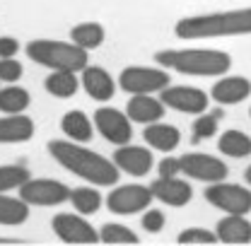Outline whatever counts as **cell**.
Instances as JSON below:
<instances>
[{
	"label": "cell",
	"instance_id": "obj_38",
	"mask_svg": "<svg viewBox=\"0 0 251 246\" xmlns=\"http://www.w3.org/2000/svg\"><path fill=\"white\" fill-rule=\"evenodd\" d=\"M249 114H251V106H249Z\"/></svg>",
	"mask_w": 251,
	"mask_h": 246
},
{
	"label": "cell",
	"instance_id": "obj_26",
	"mask_svg": "<svg viewBox=\"0 0 251 246\" xmlns=\"http://www.w3.org/2000/svg\"><path fill=\"white\" fill-rule=\"evenodd\" d=\"M31 104V97L17 82H10L7 87H0V111L2 114H22Z\"/></svg>",
	"mask_w": 251,
	"mask_h": 246
},
{
	"label": "cell",
	"instance_id": "obj_27",
	"mask_svg": "<svg viewBox=\"0 0 251 246\" xmlns=\"http://www.w3.org/2000/svg\"><path fill=\"white\" fill-rule=\"evenodd\" d=\"M70 203H73V208H75L80 215L90 217L101 208L104 198H101V193H99L97 188H92V186H80V188H70Z\"/></svg>",
	"mask_w": 251,
	"mask_h": 246
},
{
	"label": "cell",
	"instance_id": "obj_6",
	"mask_svg": "<svg viewBox=\"0 0 251 246\" xmlns=\"http://www.w3.org/2000/svg\"><path fill=\"white\" fill-rule=\"evenodd\" d=\"M169 85L167 68H150V65H128L119 75V87L128 94H152L162 92Z\"/></svg>",
	"mask_w": 251,
	"mask_h": 246
},
{
	"label": "cell",
	"instance_id": "obj_33",
	"mask_svg": "<svg viewBox=\"0 0 251 246\" xmlns=\"http://www.w3.org/2000/svg\"><path fill=\"white\" fill-rule=\"evenodd\" d=\"M164 222H167V217H164L162 210H157V208H148V210H143V220H140V224H143V229H145V232H150V234L162 232V229H164Z\"/></svg>",
	"mask_w": 251,
	"mask_h": 246
},
{
	"label": "cell",
	"instance_id": "obj_23",
	"mask_svg": "<svg viewBox=\"0 0 251 246\" xmlns=\"http://www.w3.org/2000/svg\"><path fill=\"white\" fill-rule=\"evenodd\" d=\"M218 150L225 157H232V159H244L251 154V138L247 133L232 128V130H225L218 138Z\"/></svg>",
	"mask_w": 251,
	"mask_h": 246
},
{
	"label": "cell",
	"instance_id": "obj_7",
	"mask_svg": "<svg viewBox=\"0 0 251 246\" xmlns=\"http://www.w3.org/2000/svg\"><path fill=\"white\" fill-rule=\"evenodd\" d=\"M20 198L36 208H53L70 200V188L58 179H29L17 188Z\"/></svg>",
	"mask_w": 251,
	"mask_h": 246
},
{
	"label": "cell",
	"instance_id": "obj_30",
	"mask_svg": "<svg viewBox=\"0 0 251 246\" xmlns=\"http://www.w3.org/2000/svg\"><path fill=\"white\" fill-rule=\"evenodd\" d=\"M222 119V111L215 109L213 114H208V111H203V114H198L196 116V121H193V143H201V140H208V138H213L215 133H218V121Z\"/></svg>",
	"mask_w": 251,
	"mask_h": 246
},
{
	"label": "cell",
	"instance_id": "obj_5",
	"mask_svg": "<svg viewBox=\"0 0 251 246\" xmlns=\"http://www.w3.org/2000/svg\"><path fill=\"white\" fill-rule=\"evenodd\" d=\"M205 200L227 215H249L251 213V188H244L239 184H227L225 179L208 184Z\"/></svg>",
	"mask_w": 251,
	"mask_h": 246
},
{
	"label": "cell",
	"instance_id": "obj_22",
	"mask_svg": "<svg viewBox=\"0 0 251 246\" xmlns=\"http://www.w3.org/2000/svg\"><path fill=\"white\" fill-rule=\"evenodd\" d=\"M44 87H46V92L51 97H56V99H70L73 94L77 92L80 80H77L75 70H53L44 80Z\"/></svg>",
	"mask_w": 251,
	"mask_h": 246
},
{
	"label": "cell",
	"instance_id": "obj_2",
	"mask_svg": "<svg viewBox=\"0 0 251 246\" xmlns=\"http://www.w3.org/2000/svg\"><path fill=\"white\" fill-rule=\"evenodd\" d=\"M174 34L186 41L198 39H220V36H249L251 7H237L225 12H208L184 17L174 25Z\"/></svg>",
	"mask_w": 251,
	"mask_h": 246
},
{
	"label": "cell",
	"instance_id": "obj_14",
	"mask_svg": "<svg viewBox=\"0 0 251 246\" xmlns=\"http://www.w3.org/2000/svg\"><path fill=\"white\" fill-rule=\"evenodd\" d=\"M114 164L121 172L140 179V176L150 174V169L155 164V157H152V150H148V148L126 143V145H119V150L114 152Z\"/></svg>",
	"mask_w": 251,
	"mask_h": 246
},
{
	"label": "cell",
	"instance_id": "obj_13",
	"mask_svg": "<svg viewBox=\"0 0 251 246\" xmlns=\"http://www.w3.org/2000/svg\"><path fill=\"white\" fill-rule=\"evenodd\" d=\"M150 191H152V198L169 205V208H184L191 203L193 198V188L188 181L179 179V176H159L150 184Z\"/></svg>",
	"mask_w": 251,
	"mask_h": 246
},
{
	"label": "cell",
	"instance_id": "obj_36",
	"mask_svg": "<svg viewBox=\"0 0 251 246\" xmlns=\"http://www.w3.org/2000/svg\"><path fill=\"white\" fill-rule=\"evenodd\" d=\"M15 242H20V239H10V237H0V244H15Z\"/></svg>",
	"mask_w": 251,
	"mask_h": 246
},
{
	"label": "cell",
	"instance_id": "obj_21",
	"mask_svg": "<svg viewBox=\"0 0 251 246\" xmlns=\"http://www.w3.org/2000/svg\"><path fill=\"white\" fill-rule=\"evenodd\" d=\"M61 130L65 133L68 140L73 143H90L94 135V121H90V116L80 109H73L68 111L65 116L61 119Z\"/></svg>",
	"mask_w": 251,
	"mask_h": 246
},
{
	"label": "cell",
	"instance_id": "obj_17",
	"mask_svg": "<svg viewBox=\"0 0 251 246\" xmlns=\"http://www.w3.org/2000/svg\"><path fill=\"white\" fill-rule=\"evenodd\" d=\"M167 106L162 104V99H157L152 94H130L128 104H126V114L133 123H155L162 121V116L167 114L164 111Z\"/></svg>",
	"mask_w": 251,
	"mask_h": 246
},
{
	"label": "cell",
	"instance_id": "obj_34",
	"mask_svg": "<svg viewBox=\"0 0 251 246\" xmlns=\"http://www.w3.org/2000/svg\"><path fill=\"white\" fill-rule=\"evenodd\" d=\"M157 172H159V176H179V174H181V162H179V157H164V159L157 164Z\"/></svg>",
	"mask_w": 251,
	"mask_h": 246
},
{
	"label": "cell",
	"instance_id": "obj_8",
	"mask_svg": "<svg viewBox=\"0 0 251 246\" xmlns=\"http://www.w3.org/2000/svg\"><path fill=\"white\" fill-rule=\"evenodd\" d=\"M152 191L150 186H140V184H126L114 188L106 196V208L114 215H138L143 210L150 208L152 203Z\"/></svg>",
	"mask_w": 251,
	"mask_h": 246
},
{
	"label": "cell",
	"instance_id": "obj_24",
	"mask_svg": "<svg viewBox=\"0 0 251 246\" xmlns=\"http://www.w3.org/2000/svg\"><path fill=\"white\" fill-rule=\"evenodd\" d=\"M29 220V203L22 198H12L7 193H0V224L2 227H17Z\"/></svg>",
	"mask_w": 251,
	"mask_h": 246
},
{
	"label": "cell",
	"instance_id": "obj_31",
	"mask_svg": "<svg viewBox=\"0 0 251 246\" xmlns=\"http://www.w3.org/2000/svg\"><path fill=\"white\" fill-rule=\"evenodd\" d=\"M176 242L179 244H215L218 234L210 229H203V227H188L176 237Z\"/></svg>",
	"mask_w": 251,
	"mask_h": 246
},
{
	"label": "cell",
	"instance_id": "obj_29",
	"mask_svg": "<svg viewBox=\"0 0 251 246\" xmlns=\"http://www.w3.org/2000/svg\"><path fill=\"white\" fill-rule=\"evenodd\" d=\"M31 174L27 167H20V164H0V193H10L15 188L29 181Z\"/></svg>",
	"mask_w": 251,
	"mask_h": 246
},
{
	"label": "cell",
	"instance_id": "obj_3",
	"mask_svg": "<svg viewBox=\"0 0 251 246\" xmlns=\"http://www.w3.org/2000/svg\"><path fill=\"white\" fill-rule=\"evenodd\" d=\"M157 65L193 77H220L232 68V56L220 49H169L155 53Z\"/></svg>",
	"mask_w": 251,
	"mask_h": 246
},
{
	"label": "cell",
	"instance_id": "obj_32",
	"mask_svg": "<svg viewBox=\"0 0 251 246\" xmlns=\"http://www.w3.org/2000/svg\"><path fill=\"white\" fill-rule=\"evenodd\" d=\"M22 73H25V68H22V63L17 61L15 56H10V58H0V82H17L20 77H22Z\"/></svg>",
	"mask_w": 251,
	"mask_h": 246
},
{
	"label": "cell",
	"instance_id": "obj_28",
	"mask_svg": "<svg viewBox=\"0 0 251 246\" xmlns=\"http://www.w3.org/2000/svg\"><path fill=\"white\" fill-rule=\"evenodd\" d=\"M99 242L104 244H138V234L119 222H106L101 229H99Z\"/></svg>",
	"mask_w": 251,
	"mask_h": 246
},
{
	"label": "cell",
	"instance_id": "obj_18",
	"mask_svg": "<svg viewBox=\"0 0 251 246\" xmlns=\"http://www.w3.org/2000/svg\"><path fill=\"white\" fill-rule=\"evenodd\" d=\"M34 138V121L27 114H5L0 116V145L27 143Z\"/></svg>",
	"mask_w": 251,
	"mask_h": 246
},
{
	"label": "cell",
	"instance_id": "obj_15",
	"mask_svg": "<svg viewBox=\"0 0 251 246\" xmlns=\"http://www.w3.org/2000/svg\"><path fill=\"white\" fill-rule=\"evenodd\" d=\"M251 94V80L239 75H220V80L210 90V99L222 106H234L242 104Z\"/></svg>",
	"mask_w": 251,
	"mask_h": 246
},
{
	"label": "cell",
	"instance_id": "obj_35",
	"mask_svg": "<svg viewBox=\"0 0 251 246\" xmlns=\"http://www.w3.org/2000/svg\"><path fill=\"white\" fill-rule=\"evenodd\" d=\"M20 53V41L15 36H0V58H10Z\"/></svg>",
	"mask_w": 251,
	"mask_h": 246
},
{
	"label": "cell",
	"instance_id": "obj_11",
	"mask_svg": "<svg viewBox=\"0 0 251 246\" xmlns=\"http://www.w3.org/2000/svg\"><path fill=\"white\" fill-rule=\"evenodd\" d=\"M53 234L65 244H94L99 242V232L80 213H58L51 220Z\"/></svg>",
	"mask_w": 251,
	"mask_h": 246
},
{
	"label": "cell",
	"instance_id": "obj_12",
	"mask_svg": "<svg viewBox=\"0 0 251 246\" xmlns=\"http://www.w3.org/2000/svg\"><path fill=\"white\" fill-rule=\"evenodd\" d=\"M159 99L164 106L174 109V111H181V114H203L208 111V94L198 87H191V85H167Z\"/></svg>",
	"mask_w": 251,
	"mask_h": 246
},
{
	"label": "cell",
	"instance_id": "obj_19",
	"mask_svg": "<svg viewBox=\"0 0 251 246\" xmlns=\"http://www.w3.org/2000/svg\"><path fill=\"white\" fill-rule=\"evenodd\" d=\"M143 138L145 143L152 148V150H159V152H172L179 148L181 143V130L172 123H162V121H155V123H148L145 130H143Z\"/></svg>",
	"mask_w": 251,
	"mask_h": 246
},
{
	"label": "cell",
	"instance_id": "obj_25",
	"mask_svg": "<svg viewBox=\"0 0 251 246\" xmlns=\"http://www.w3.org/2000/svg\"><path fill=\"white\" fill-rule=\"evenodd\" d=\"M104 39H106V31H104V27L99 22H80V25H75L70 29V41L77 44L85 51L99 49L104 44Z\"/></svg>",
	"mask_w": 251,
	"mask_h": 246
},
{
	"label": "cell",
	"instance_id": "obj_10",
	"mask_svg": "<svg viewBox=\"0 0 251 246\" xmlns=\"http://www.w3.org/2000/svg\"><path fill=\"white\" fill-rule=\"evenodd\" d=\"M94 128L99 130V135L111 143V145H126L133 138V121L128 119L126 111H119L114 106H101L94 111Z\"/></svg>",
	"mask_w": 251,
	"mask_h": 246
},
{
	"label": "cell",
	"instance_id": "obj_4",
	"mask_svg": "<svg viewBox=\"0 0 251 246\" xmlns=\"http://www.w3.org/2000/svg\"><path fill=\"white\" fill-rule=\"evenodd\" d=\"M25 51L36 65H44L49 70H75V73H80L90 63V53L73 41L34 39L27 44Z\"/></svg>",
	"mask_w": 251,
	"mask_h": 246
},
{
	"label": "cell",
	"instance_id": "obj_20",
	"mask_svg": "<svg viewBox=\"0 0 251 246\" xmlns=\"http://www.w3.org/2000/svg\"><path fill=\"white\" fill-rule=\"evenodd\" d=\"M218 242L222 244H249L251 242V222L247 215H227L215 224Z\"/></svg>",
	"mask_w": 251,
	"mask_h": 246
},
{
	"label": "cell",
	"instance_id": "obj_1",
	"mask_svg": "<svg viewBox=\"0 0 251 246\" xmlns=\"http://www.w3.org/2000/svg\"><path fill=\"white\" fill-rule=\"evenodd\" d=\"M51 157L68 169L70 174L80 176L82 181L92 186H116L121 169L114 164V159H106L94 150L82 148V143L73 140H51L49 143Z\"/></svg>",
	"mask_w": 251,
	"mask_h": 246
},
{
	"label": "cell",
	"instance_id": "obj_16",
	"mask_svg": "<svg viewBox=\"0 0 251 246\" xmlns=\"http://www.w3.org/2000/svg\"><path fill=\"white\" fill-rule=\"evenodd\" d=\"M80 73H82V77H80L82 90L90 94L94 101H109V99L116 94L114 77H111L101 65H90V63H87Z\"/></svg>",
	"mask_w": 251,
	"mask_h": 246
},
{
	"label": "cell",
	"instance_id": "obj_9",
	"mask_svg": "<svg viewBox=\"0 0 251 246\" xmlns=\"http://www.w3.org/2000/svg\"><path fill=\"white\" fill-rule=\"evenodd\" d=\"M179 162H181V174L184 176L193 179V181H203V184L222 181L229 174L227 164L220 157H213V154L205 152H186L179 157Z\"/></svg>",
	"mask_w": 251,
	"mask_h": 246
},
{
	"label": "cell",
	"instance_id": "obj_37",
	"mask_svg": "<svg viewBox=\"0 0 251 246\" xmlns=\"http://www.w3.org/2000/svg\"><path fill=\"white\" fill-rule=\"evenodd\" d=\"M244 179H247V184L251 186V164H249V169H247V172H244Z\"/></svg>",
	"mask_w": 251,
	"mask_h": 246
}]
</instances>
